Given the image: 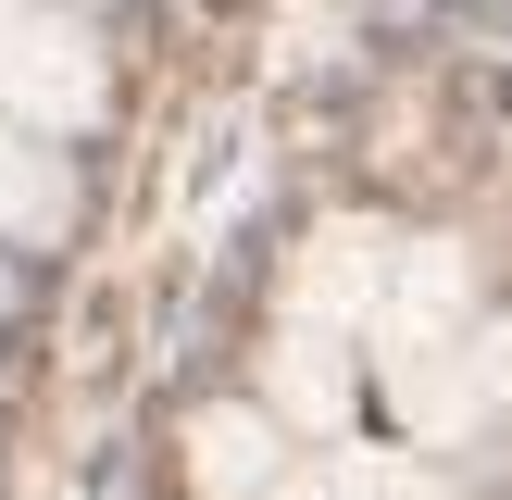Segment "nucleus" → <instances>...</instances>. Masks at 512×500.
<instances>
[{
    "label": "nucleus",
    "instance_id": "nucleus-1",
    "mask_svg": "<svg viewBox=\"0 0 512 500\" xmlns=\"http://www.w3.org/2000/svg\"><path fill=\"white\" fill-rule=\"evenodd\" d=\"M100 100H113V63H100L88 13L75 0H0V113L38 138H75V125H100Z\"/></svg>",
    "mask_w": 512,
    "mask_h": 500
},
{
    "label": "nucleus",
    "instance_id": "nucleus-2",
    "mask_svg": "<svg viewBox=\"0 0 512 500\" xmlns=\"http://www.w3.org/2000/svg\"><path fill=\"white\" fill-rule=\"evenodd\" d=\"M63 225H75V175H63V150H50L38 125H13V113H0V238L50 250Z\"/></svg>",
    "mask_w": 512,
    "mask_h": 500
},
{
    "label": "nucleus",
    "instance_id": "nucleus-3",
    "mask_svg": "<svg viewBox=\"0 0 512 500\" xmlns=\"http://www.w3.org/2000/svg\"><path fill=\"white\" fill-rule=\"evenodd\" d=\"M188 475H200L213 500H263V488H275V413L213 400V413L188 425Z\"/></svg>",
    "mask_w": 512,
    "mask_h": 500
},
{
    "label": "nucleus",
    "instance_id": "nucleus-4",
    "mask_svg": "<svg viewBox=\"0 0 512 500\" xmlns=\"http://www.w3.org/2000/svg\"><path fill=\"white\" fill-rule=\"evenodd\" d=\"M275 500H338V488H275Z\"/></svg>",
    "mask_w": 512,
    "mask_h": 500
},
{
    "label": "nucleus",
    "instance_id": "nucleus-5",
    "mask_svg": "<svg viewBox=\"0 0 512 500\" xmlns=\"http://www.w3.org/2000/svg\"><path fill=\"white\" fill-rule=\"evenodd\" d=\"M0 300H13V250H0Z\"/></svg>",
    "mask_w": 512,
    "mask_h": 500
}]
</instances>
